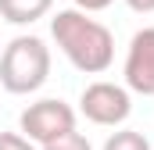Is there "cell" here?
I'll use <instances>...</instances> for the list:
<instances>
[{
	"label": "cell",
	"instance_id": "obj_4",
	"mask_svg": "<svg viewBox=\"0 0 154 150\" xmlns=\"http://www.w3.org/2000/svg\"><path fill=\"white\" fill-rule=\"evenodd\" d=\"M79 111L86 114V122H93V125L115 129V125H122V122L129 118L133 100H129V89H125V86L100 79V82H90V86L82 89Z\"/></svg>",
	"mask_w": 154,
	"mask_h": 150
},
{
	"label": "cell",
	"instance_id": "obj_6",
	"mask_svg": "<svg viewBox=\"0 0 154 150\" xmlns=\"http://www.w3.org/2000/svg\"><path fill=\"white\" fill-rule=\"evenodd\" d=\"M54 0H0V18L11 25H32L43 14H50Z\"/></svg>",
	"mask_w": 154,
	"mask_h": 150
},
{
	"label": "cell",
	"instance_id": "obj_2",
	"mask_svg": "<svg viewBox=\"0 0 154 150\" xmlns=\"http://www.w3.org/2000/svg\"><path fill=\"white\" fill-rule=\"evenodd\" d=\"M50 75V46L39 36H14L0 54V86L14 97L36 93Z\"/></svg>",
	"mask_w": 154,
	"mask_h": 150
},
{
	"label": "cell",
	"instance_id": "obj_7",
	"mask_svg": "<svg viewBox=\"0 0 154 150\" xmlns=\"http://www.w3.org/2000/svg\"><path fill=\"white\" fill-rule=\"evenodd\" d=\"M104 150H151V143L136 129H118V132H111L104 140Z\"/></svg>",
	"mask_w": 154,
	"mask_h": 150
},
{
	"label": "cell",
	"instance_id": "obj_9",
	"mask_svg": "<svg viewBox=\"0 0 154 150\" xmlns=\"http://www.w3.org/2000/svg\"><path fill=\"white\" fill-rule=\"evenodd\" d=\"M0 150H36L22 132H0Z\"/></svg>",
	"mask_w": 154,
	"mask_h": 150
},
{
	"label": "cell",
	"instance_id": "obj_3",
	"mask_svg": "<svg viewBox=\"0 0 154 150\" xmlns=\"http://www.w3.org/2000/svg\"><path fill=\"white\" fill-rule=\"evenodd\" d=\"M18 125H22V136L29 143L47 147V143L75 132V107L65 104V100H57V97H47V100L29 104L22 111V118H18Z\"/></svg>",
	"mask_w": 154,
	"mask_h": 150
},
{
	"label": "cell",
	"instance_id": "obj_11",
	"mask_svg": "<svg viewBox=\"0 0 154 150\" xmlns=\"http://www.w3.org/2000/svg\"><path fill=\"white\" fill-rule=\"evenodd\" d=\"M129 4V11H136V14H154V0H125Z\"/></svg>",
	"mask_w": 154,
	"mask_h": 150
},
{
	"label": "cell",
	"instance_id": "obj_5",
	"mask_svg": "<svg viewBox=\"0 0 154 150\" xmlns=\"http://www.w3.org/2000/svg\"><path fill=\"white\" fill-rule=\"evenodd\" d=\"M122 75H125V89H133L140 97H154V25L133 32Z\"/></svg>",
	"mask_w": 154,
	"mask_h": 150
},
{
	"label": "cell",
	"instance_id": "obj_10",
	"mask_svg": "<svg viewBox=\"0 0 154 150\" xmlns=\"http://www.w3.org/2000/svg\"><path fill=\"white\" fill-rule=\"evenodd\" d=\"M72 4H75V11H82V14H97V11L111 7L115 0H72Z\"/></svg>",
	"mask_w": 154,
	"mask_h": 150
},
{
	"label": "cell",
	"instance_id": "obj_8",
	"mask_svg": "<svg viewBox=\"0 0 154 150\" xmlns=\"http://www.w3.org/2000/svg\"><path fill=\"white\" fill-rule=\"evenodd\" d=\"M43 150H93V147H90V140H86L82 132H68V136H61V140L47 143Z\"/></svg>",
	"mask_w": 154,
	"mask_h": 150
},
{
	"label": "cell",
	"instance_id": "obj_1",
	"mask_svg": "<svg viewBox=\"0 0 154 150\" xmlns=\"http://www.w3.org/2000/svg\"><path fill=\"white\" fill-rule=\"evenodd\" d=\"M50 36L61 46V54L72 61V68H79L86 75L108 72L111 61H115V36H111V29L104 22L75 11V7L57 11L50 18Z\"/></svg>",
	"mask_w": 154,
	"mask_h": 150
}]
</instances>
